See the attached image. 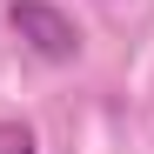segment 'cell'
I'll list each match as a JSON object with an SVG mask.
<instances>
[{
  "label": "cell",
  "instance_id": "cell-2",
  "mask_svg": "<svg viewBox=\"0 0 154 154\" xmlns=\"http://www.w3.org/2000/svg\"><path fill=\"white\" fill-rule=\"evenodd\" d=\"M0 154H34V134L14 127V121H0Z\"/></svg>",
  "mask_w": 154,
  "mask_h": 154
},
{
  "label": "cell",
  "instance_id": "cell-1",
  "mask_svg": "<svg viewBox=\"0 0 154 154\" xmlns=\"http://www.w3.org/2000/svg\"><path fill=\"white\" fill-rule=\"evenodd\" d=\"M7 27L27 40L40 60H54V67H67L74 54H81V27H74L60 7H47V0H14V7H7Z\"/></svg>",
  "mask_w": 154,
  "mask_h": 154
}]
</instances>
